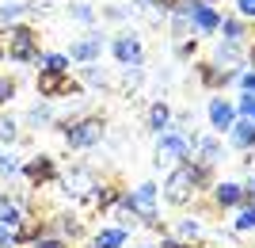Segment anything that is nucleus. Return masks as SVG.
Listing matches in <instances>:
<instances>
[{"label":"nucleus","instance_id":"obj_19","mask_svg":"<svg viewBox=\"0 0 255 248\" xmlns=\"http://www.w3.org/2000/svg\"><path fill=\"white\" fill-rule=\"evenodd\" d=\"M149 130H156V134H164V130H171V107L168 103H152L149 107Z\"/></svg>","mask_w":255,"mask_h":248},{"label":"nucleus","instance_id":"obj_1","mask_svg":"<svg viewBox=\"0 0 255 248\" xmlns=\"http://www.w3.org/2000/svg\"><path fill=\"white\" fill-rule=\"evenodd\" d=\"M206 184H210V168H202L198 161H183V164H175L168 172V180H164V199H168L171 206H187Z\"/></svg>","mask_w":255,"mask_h":248},{"label":"nucleus","instance_id":"obj_9","mask_svg":"<svg viewBox=\"0 0 255 248\" xmlns=\"http://www.w3.org/2000/svg\"><path fill=\"white\" fill-rule=\"evenodd\" d=\"M19 176H27V184H31V187H46V184H57V180H61L53 157H31V161L23 164Z\"/></svg>","mask_w":255,"mask_h":248},{"label":"nucleus","instance_id":"obj_36","mask_svg":"<svg viewBox=\"0 0 255 248\" xmlns=\"http://www.w3.org/2000/svg\"><path fill=\"white\" fill-rule=\"evenodd\" d=\"M244 203H255V172H248L244 180Z\"/></svg>","mask_w":255,"mask_h":248},{"label":"nucleus","instance_id":"obj_4","mask_svg":"<svg viewBox=\"0 0 255 248\" xmlns=\"http://www.w3.org/2000/svg\"><path fill=\"white\" fill-rule=\"evenodd\" d=\"M4 54L15 65H34L38 54H42V50H38V31L27 27V23H15L8 31V38H4Z\"/></svg>","mask_w":255,"mask_h":248},{"label":"nucleus","instance_id":"obj_38","mask_svg":"<svg viewBox=\"0 0 255 248\" xmlns=\"http://www.w3.org/2000/svg\"><path fill=\"white\" fill-rule=\"evenodd\" d=\"M156 248H191V245H187V241H179V237H160Z\"/></svg>","mask_w":255,"mask_h":248},{"label":"nucleus","instance_id":"obj_10","mask_svg":"<svg viewBox=\"0 0 255 248\" xmlns=\"http://www.w3.org/2000/svg\"><path fill=\"white\" fill-rule=\"evenodd\" d=\"M99 54H103V34L99 31H84L73 46H69V57L80 61V65H96Z\"/></svg>","mask_w":255,"mask_h":248},{"label":"nucleus","instance_id":"obj_42","mask_svg":"<svg viewBox=\"0 0 255 248\" xmlns=\"http://www.w3.org/2000/svg\"><path fill=\"white\" fill-rule=\"evenodd\" d=\"M152 4H156V0H137V8H152Z\"/></svg>","mask_w":255,"mask_h":248},{"label":"nucleus","instance_id":"obj_41","mask_svg":"<svg viewBox=\"0 0 255 248\" xmlns=\"http://www.w3.org/2000/svg\"><path fill=\"white\" fill-rule=\"evenodd\" d=\"M248 61H252V69H255V42H252V50H248Z\"/></svg>","mask_w":255,"mask_h":248},{"label":"nucleus","instance_id":"obj_18","mask_svg":"<svg viewBox=\"0 0 255 248\" xmlns=\"http://www.w3.org/2000/svg\"><path fill=\"white\" fill-rule=\"evenodd\" d=\"M27 126H53V107H50V99H38V103H31L27 107Z\"/></svg>","mask_w":255,"mask_h":248},{"label":"nucleus","instance_id":"obj_31","mask_svg":"<svg viewBox=\"0 0 255 248\" xmlns=\"http://www.w3.org/2000/svg\"><path fill=\"white\" fill-rule=\"evenodd\" d=\"M236 119H248V122H255V96H240V103H236Z\"/></svg>","mask_w":255,"mask_h":248},{"label":"nucleus","instance_id":"obj_26","mask_svg":"<svg viewBox=\"0 0 255 248\" xmlns=\"http://www.w3.org/2000/svg\"><path fill=\"white\" fill-rule=\"evenodd\" d=\"M34 4H19V0H11V4H0V23H15V19H23L27 11H31Z\"/></svg>","mask_w":255,"mask_h":248},{"label":"nucleus","instance_id":"obj_16","mask_svg":"<svg viewBox=\"0 0 255 248\" xmlns=\"http://www.w3.org/2000/svg\"><path fill=\"white\" fill-rule=\"evenodd\" d=\"M229 141H233V149H240V153L255 149V122H248V119H236V126L229 130Z\"/></svg>","mask_w":255,"mask_h":248},{"label":"nucleus","instance_id":"obj_29","mask_svg":"<svg viewBox=\"0 0 255 248\" xmlns=\"http://www.w3.org/2000/svg\"><path fill=\"white\" fill-rule=\"evenodd\" d=\"M80 73H84V80H88L92 88H107V84H111V76H107L103 69H99V61H96V65H84Z\"/></svg>","mask_w":255,"mask_h":248},{"label":"nucleus","instance_id":"obj_24","mask_svg":"<svg viewBox=\"0 0 255 248\" xmlns=\"http://www.w3.org/2000/svg\"><path fill=\"white\" fill-rule=\"evenodd\" d=\"M194 69H198V80H202L206 88H221L225 84V80H221V69H217L213 61H198Z\"/></svg>","mask_w":255,"mask_h":248},{"label":"nucleus","instance_id":"obj_11","mask_svg":"<svg viewBox=\"0 0 255 248\" xmlns=\"http://www.w3.org/2000/svg\"><path fill=\"white\" fill-rule=\"evenodd\" d=\"M210 126H213V134H229L236 126V103L213 96L210 99Z\"/></svg>","mask_w":255,"mask_h":248},{"label":"nucleus","instance_id":"obj_21","mask_svg":"<svg viewBox=\"0 0 255 248\" xmlns=\"http://www.w3.org/2000/svg\"><path fill=\"white\" fill-rule=\"evenodd\" d=\"M69 61H73V57L69 54H38V69H50V73H69Z\"/></svg>","mask_w":255,"mask_h":248},{"label":"nucleus","instance_id":"obj_37","mask_svg":"<svg viewBox=\"0 0 255 248\" xmlns=\"http://www.w3.org/2000/svg\"><path fill=\"white\" fill-rule=\"evenodd\" d=\"M0 248H15V233L8 226H0Z\"/></svg>","mask_w":255,"mask_h":248},{"label":"nucleus","instance_id":"obj_20","mask_svg":"<svg viewBox=\"0 0 255 248\" xmlns=\"http://www.w3.org/2000/svg\"><path fill=\"white\" fill-rule=\"evenodd\" d=\"M19 141V119H11V115H0V145L11 149Z\"/></svg>","mask_w":255,"mask_h":248},{"label":"nucleus","instance_id":"obj_33","mask_svg":"<svg viewBox=\"0 0 255 248\" xmlns=\"http://www.w3.org/2000/svg\"><path fill=\"white\" fill-rule=\"evenodd\" d=\"M11 96H15V80H11V76H0V107L11 103Z\"/></svg>","mask_w":255,"mask_h":248},{"label":"nucleus","instance_id":"obj_39","mask_svg":"<svg viewBox=\"0 0 255 248\" xmlns=\"http://www.w3.org/2000/svg\"><path fill=\"white\" fill-rule=\"evenodd\" d=\"M175 54H179V57H194V42H179V46H175Z\"/></svg>","mask_w":255,"mask_h":248},{"label":"nucleus","instance_id":"obj_5","mask_svg":"<svg viewBox=\"0 0 255 248\" xmlns=\"http://www.w3.org/2000/svg\"><path fill=\"white\" fill-rule=\"evenodd\" d=\"M65 134V145L69 149H96L99 141H103V119H96V115H88V119H73L61 126Z\"/></svg>","mask_w":255,"mask_h":248},{"label":"nucleus","instance_id":"obj_34","mask_svg":"<svg viewBox=\"0 0 255 248\" xmlns=\"http://www.w3.org/2000/svg\"><path fill=\"white\" fill-rule=\"evenodd\" d=\"M236 84L244 88L248 96H255V69H244V73H240V80H236Z\"/></svg>","mask_w":255,"mask_h":248},{"label":"nucleus","instance_id":"obj_30","mask_svg":"<svg viewBox=\"0 0 255 248\" xmlns=\"http://www.w3.org/2000/svg\"><path fill=\"white\" fill-rule=\"evenodd\" d=\"M69 15H73L76 23H92V19H96V8H92L88 0H80V4H73V8H69Z\"/></svg>","mask_w":255,"mask_h":248},{"label":"nucleus","instance_id":"obj_17","mask_svg":"<svg viewBox=\"0 0 255 248\" xmlns=\"http://www.w3.org/2000/svg\"><path fill=\"white\" fill-rule=\"evenodd\" d=\"M92 245H96V248H126L129 245V229L107 226V229H99L96 237H92Z\"/></svg>","mask_w":255,"mask_h":248},{"label":"nucleus","instance_id":"obj_14","mask_svg":"<svg viewBox=\"0 0 255 248\" xmlns=\"http://www.w3.org/2000/svg\"><path fill=\"white\" fill-rule=\"evenodd\" d=\"M191 161H198L202 168H213V164L225 161V145L217 138H194V157Z\"/></svg>","mask_w":255,"mask_h":248},{"label":"nucleus","instance_id":"obj_35","mask_svg":"<svg viewBox=\"0 0 255 248\" xmlns=\"http://www.w3.org/2000/svg\"><path fill=\"white\" fill-rule=\"evenodd\" d=\"M236 11L240 19H255V0H236Z\"/></svg>","mask_w":255,"mask_h":248},{"label":"nucleus","instance_id":"obj_15","mask_svg":"<svg viewBox=\"0 0 255 248\" xmlns=\"http://www.w3.org/2000/svg\"><path fill=\"white\" fill-rule=\"evenodd\" d=\"M213 65H217V69H221V65L225 69H244V46L225 38V42L213 50Z\"/></svg>","mask_w":255,"mask_h":248},{"label":"nucleus","instance_id":"obj_32","mask_svg":"<svg viewBox=\"0 0 255 248\" xmlns=\"http://www.w3.org/2000/svg\"><path fill=\"white\" fill-rule=\"evenodd\" d=\"M31 248H69V241H65V237H57V233H42V237L34 241Z\"/></svg>","mask_w":255,"mask_h":248},{"label":"nucleus","instance_id":"obj_13","mask_svg":"<svg viewBox=\"0 0 255 248\" xmlns=\"http://www.w3.org/2000/svg\"><path fill=\"white\" fill-rule=\"evenodd\" d=\"M23 218H27V206L19 203V195H8L0 191V226H8L11 233L23 226Z\"/></svg>","mask_w":255,"mask_h":248},{"label":"nucleus","instance_id":"obj_7","mask_svg":"<svg viewBox=\"0 0 255 248\" xmlns=\"http://www.w3.org/2000/svg\"><path fill=\"white\" fill-rule=\"evenodd\" d=\"M34 88H38V96H42V99L80 96V92H84V84H80V80H73L69 73H50V69H38V80H34Z\"/></svg>","mask_w":255,"mask_h":248},{"label":"nucleus","instance_id":"obj_27","mask_svg":"<svg viewBox=\"0 0 255 248\" xmlns=\"http://www.w3.org/2000/svg\"><path fill=\"white\" fill-rule=\"evenodd\" d=\"M233 229H236V233H252V229H255V203H244V206H240V214H236Z\"/></svg>","mask_w":255,"mask_h":248},{"label":"nucleus","instance_id":"obj_44","mask_svg":"<svg viewBox=\"0 0 255 248\" xmlns=\"http://www.w3.org/2000/svg\"><path fill=\"white\" fill-rule=\"evenodd\" d=\"M252 153H255V149H252Z\"/></svg>","mask_w":255,"mask_h":248},{"label":"nucleus","instance_id":"obj_2","mask_svg":"<svg viewBox=\"0 0 255 248\" xmlns=\"http://www.w3.org/2000/svg\"><path fill=\"white\" fill-rule=\"evenodd\" d=\"M194 157V134H187V130H164V134H156V153H152V161L168 164V168H175V164L191 161Z\"/></svg>","mask_w":255,"mask_h":248},{"label":"nucleus","instance_id":"obj_25","mask_svg":"<svg viewBox=\"0 0 255 248\" xmlns=\"http://www.w3.org/2000/svg\"><path fill=\"white\" fill-rule=\"evenodd\" d=\"M53 233H57V237H80V218L76 214H57Z\"/></svg>","mask_w":255,"mask_h":248},{"label":"nucleus","instance_id":"obj_3","mask_svg":"<svg viewBox=\"0 0 255 248\" xmlns=\"http://www.w3.org/2000/svg\"><path fill=\"white\" fill-rule=\"evenodd\" d=\"M160 187L156 184H137V187H129V191H122V199H118V206H126L133 218H141V226H160Z\"/></svg>","mask_w":255,"mask_h":248},{"label":"nucleus","instance_id":"obj_8","mask_svg":"<svg viewBox=\"0 0 255 248\" xmlns=\"http://www.w3.org/2000/svg\"><path fill=\"white\" fill-rule=\"evenodd\" d=\"M111 54H115V61L122 65V69H141V65H145V46H141V38H137L133 31L115 34Z\"/></svg>","mask_w":255,"mask_h":248},{"label":"nucleus","instance_id":"obj_22","mask_svg":"<svg viewBox=\"0 0 255 248\" xmlns=\"http://www.w3.org/2000/svg\"><path fill=\"white\" fill-rule=\"evenodd\" d=\"M175 237L187 241V245H191V241H198V237H202V222H198V218H179V226H175Z\"/></svg>","mask_w":255,"mask_h":248},{"label":"nucleus","instance_id":"obj_23","mask_svg":"<svg viewBox=\"0 0 255 248\" xmlns=\"http://www.w3.org/2000/svg\"><path fill=\"white\" fill-rule=\"evenodd\" d=\"M23 172V161L15 157V149H0V176L4 180H11V176Z\"/></svg>","mask_w":255,"mask_h":248},{"label":"nucleus","instance_id":"obj_43","mask_svg":"<svg viewBox=\"0 0 255 248\" xmlns=\"http://www.w3.org/2000/svg\"><path fill=\"white\" fill-rule=\"evenodd\" d=\"M4 57H8V54H4V34H0V61H4Z\"/></svg>","mask_w":255,"mask_h":248},{"label":"nucleus","instance_id":"obj_6","mask_svg":"<svg viewBox=\"0 0 255 248\" xmlns=\"http://www.w3.org/2000/svg\"><path fill=\"white\" fill-rule=\"evenodd\" d=\"M175 11H183V15H187V23H191L198 34L221 31V11L213 8V4H206V0H183Z\"/></svg>","mask_w":255,"mask_h":248},{"label":"nucleus","instance_id":"obj_12","mask_svg":"<svg viewBox=\"0 0 255 248\" xmlns=\"http://www.w3.org/2000/svg\"><path fill=\"white\" fill-rule=\"evenodd\" d=\"M213 206H221V210H240V206H244V184H236V180L213 184Z\"/></svg>","mask_w":255,"mask_h":248},{"label":"nucleus","instance_id":"obj_40","mask_svg":"<svg viewBox=\"0 0 255 248\" xmlns=\"http://www.w3.org/2000/svg\"><path fill=\"white\" fill-rule=\"evenodd\" d=\"M103 15H107V19H126V8H107Z\"/></svg>","mask_w":255,"mask_h":248},{"label":"nucleus","instance_id":"obj_28","mask_svg":"<svg viewBox=\"0 0 255 248\" xmlns=\"http://www.w3.org/2000/svg\"><path fill=\"white\" fill-rule=\"evenodd\" d=\"M221 31H225V38H229V42H240V38L248 34L240 15H229V19H221Z\"/></svg>","mask_w":255,"mask_h":248}]
</instances>
